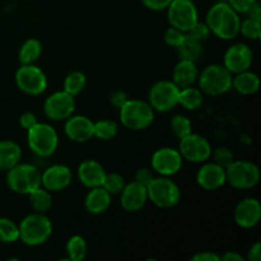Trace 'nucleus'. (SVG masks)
I'll return each mask as SVG.
<instances>
[{"label":"nucleus","mask_w":261,"mask_h":261,"mask_svg":"<svg viewBox=\"0 0 261 261\" xmlns=\"http://www.w3.org/2000/svg\"><path fill=\"white\" fill-rule=\"evenodd\" d=\"M205 23L213 35L221 40H233L240 33L241 18L228 3H216L206 13Z\"/></svg>","instance_id":"nucleus-1"},{"label":"nucleus","mask_w":261,"mask_h":261,"mask_svg":"<svg viewBox=\"0 0 261 261\" xmlns=\"http://www.w3.org/2000/svg\"><path fill=\"white\" fill-rule=\"evenodd\" d=\"M19 240L27 246L43 245L53 234V223L46 213L28 214L20 221Z\"/></svg>","instance_id":"nucleus-2"},{"label":"nucleus","mask_w":261,"mask_h":261,"mask_svg":"<svg viewBox=\"0 0 261 261\" xmlns=\"http://www.w3.org/2000/svg\"><path fill=\"white\" fill-rule=\"evenodd\" d=\"M231 71L223 64H211L199 74V89L208 96H221L232 88Z\"/></svg>","instance_id":"nucleus-3"},{"label":"nucleus","mask_w":261,"mask_h":261,"mask_svg":"<svg viewBox=\"0 0 261 261\" xmlns=\"http://www.w3.org/2000/svg\"><path fill=\"white\" fill-rule=\"evenodd\" d=\"M120 121L130 130H144L154 120V110L149 102L142 99H127L119 109Z\"/></svg>","instance_id":"nucleus-4"},{"label":"nucleus","mask_w":261,"mask_h":261,"mask_svg":"<svg viewBox=\"0 0 261 261\" xmlns=\"http://www.w3.org/2000/svg\"><path fill=\"white\" fill-rule=\"evenodd\" d=\"M27 143L30 149L38 157H50L59 145L58 132L46 122H36L27 130Z\"/></svg>","instance_id":"nucleus-5"},{"label":"nucleus","mask_w":261,"mask_h":261,"mask_svg":"<svg viewBox=\"0 0 261 261\" xmlns=\"http://www.w3.org/2000/svg\"><path fill=\"white\" fill-rule=\"evenodd\" d=\"M7 185L14 193L28 195L41 186V172L31 163H17L7 171Z\"/></svg>","instance_id":"nucleus-6"},{"label":"nucleus","mask_w":261,"mask_h":261,"mask_svg":"<svg viewBox=\"0 0 261 261\" xmlns=\"http://www.w3.org/2000/svg\"><path fill=\"white\" fill-rule=\"evenodd\" d=\"M148 200L163 209L173 208L180 203L181 191L177 184L167 176L154 177L147 185Z\"/></svg>","instance_id":"nucleus-7"},{"label":"nucleus","mask_w":261,"mask_h":261,"mask_svg":"<svg viewBox=\"0 0 261 261\" xmlns=\"http://www.w3.org/2000/svg\"><path fill=\"white\" fill-rule=\"evenodd\" d=\"M227 182L239 190L252 189L259 184L260 170L255 163L250 161H236L234 160L226 168Z\"/></svg>","instance_id":"nucleus-8"},{"label":"nucleus","mask_w":261,"mask_h":261,"mask_svg":"<svg viewBox=\"0 0 261 261\" xmlns=\"http://www.w3.org/2000/svg\"><path fill=\"white\" fill-rule=\"evenodd\" d=\"M17 87L28 96H40L47 88V76L45 71L35 64L20 65L15 71Z\"/></svg>","instance_id":"nucleus-9"},{"label":"nucleus","mask_w":261,"mask_h":261,"mask_svg":"<svg viewBox=\"0 0 261 261\" xmlns=\"http://www.w3.org/2000/svg\"><path fill=\"white\" fill-rule=\"evenodd\" d=\"M170 25L188 33L199 20L198 8L193 0H172L167 7Z\"/></svg>","instance_id":"nucleus-10"},{"label":"nucleus","mask_w":261,"mask_h":261,"mask_svg":"<svg viewBox=\"0 0 261 261\" xmlns=\"http://www.w3.org/2000/svg\"><path fill=\"white\" fill-rule=\"evenodd\" d=\"M180 88L172 81H158L149 89V105L154 111L167 112L178 105Z\"/></svg>","instance_id":"nucleus-11"},{"label":"nucleus","mask_w":261,"mask_h":261,"mask_svg":"<svg viewBox=\"0 0 261 261\" xmlns=\"http://www.w3.org/2000/svg\"><path fill=\"white\" fill-rule=\"evenodd\" d=\"M178 152L181 153L184 160L193 163H204L211 158L212 145L209 140L203 135L195 134L191 132L180 139Z\"/></svg>","instance_id":"nucleus-12"},{"label":"nucleus","mask_w":261,"mask_h":261,"mask_svg":"<svg viewBox=\"0 0 261 261\" xmlns=\"http://www.w3.org/2000/svg\"><path fill=\"white\" fill-rule=\"evenodd\" d=\"M75 111V97L68 92L59 91L50 94L43 103V112L53 121H63Z\"/></svg>","instance_id":"nucleus-13"},{"label":"nucleus","mask_w":261,"mask_h":261,"mask_svg":"<svg viewBox=\"0 0 261 261\" xmlns=\"http://www.w3.org/2000/svg\"><path fill=\"white\" fill-rule=\"evenodd\" d=\"M184 158L178 149L171 147H163L155 150L150 160V168L160 176H171L180 172Z\"/></svg>","instance_id":"nucleus-14"},{"label":"nucleus","mask_w":261,"mask_h":261,"mask_svg":"<svg viewBox=\"0 0 261 261\" xmlns=\"http://www.w3.org/2000/svg\"><path fill=\"white\" fill-rule=\"evenodd\" d=\"M252 59H254V54H252L251 47L246 43L239 42L227 48L223 58V65L232 74H237L249 70L251 68Z\"/></svg>","instance_id":"nucleus-15"},{"label":"nucleus","mask_w":261,"mask_h":261,"mask_svg":"<svg viewBox=\"0 0 261 261\" xmlns=\"http://www.w3.org/2000/svg\"><path fill=\"white\" fill-rule=\"evenodd\" d=\"M64 132L75 143H86L94 137V122L83 115H71L65 120Z\"/></svg>","instance_id":"nucleus-16"},{"label":"nucleus","mask_w":261,"mask_h":261,"mask_svg":"<svg viewBox=\"0 0 261 261\" xmlns=\"http://www.w3.org/2000/svg\"><path fill=\"white\" fill-rule=\"evenodd\" d=\"M71 171L65 165H53L41 173V186L50 193L61 191L71 182Z\"/></svg>","instance_id":"nucleus-17"},{"label":"nucleus","mask_w":261,"mask_h":261,"mask_svg":"<svg viewBox=\"0 0 261 261\" xmlns=\"http://www.w3.org/2000/svg\"><path fill=\"white\" fill-rule=\"evenodd\" d=\"M148 201L147 186L138 181L125 184L124 189L120 193V203L124 211L134 213L139 212Z\"/></svg>","instance_id":"nucleus-18"},{"label":"nucleus","mask_w":261,"mask_h":261,"mask_svg":"<svg viewBox=\"0 0 261 261\" xmlns=\"http://www.w3.org/2000/svg\"><path fill=\"white\" fill-rule=\"evenodd\" d=\"M261 219V204L255 198H245L234 208V222L241 228H252Z\"/></svg>","instance_id":"nucleus-19"},{"label":"nucleus","mask_w":261,"mask_h":261,"mask_svg":"<svg viewBox=\"0 0 261 261\" xmlns=\"http://www.w3.org/2000/svg\"><path fill=\"white\" fill-rule=\"evenodd\" d=\"M196 182L204 190H218L227 182L226 168L216 162L205 163L196 173Z\"/></svg>","instance_id":"nucleus-20"},{"label":"nucleus","mask_w":261,"mask_h":261,"mask_svg":"<svg viewBox=\"0 0 261 261\" xmlns=\"http://www.w3.org/2000/svg\"><path fill=\"white\" fill-rule=\"evenodd\" d=\"M106 173L107 172L103 166L94 160L83 161L78 167L79 181L87 189L102 186L105 177H106Z\"/></svg>","instance_id":"nucleus-21"},{"label":"nucleus","mask_w":261,"mask_h":261,"mask_svg":"<svg viewBox=\"0 0 261 261\" xmlns=\"http://www.w3.org/2000/svg\"><path fill=\"white\" fill-rule=\"evenodd\" d=\"M111 194L103 186L89 189L88 194L84 199V208L88 213L94 214V216L105 213L111 205Z\"/></svg>","instance_id":"nucleus-22"},{"label":"nucleus","mask_w":261,"mask_h":261,"mask_svg":"<svg viewBox=\"0 0 261 261\" xmlns=\"http://www.w3.org/2000/svg\"><path fill=\"white\" fill-rule=\"evenodd\" d=\"M198 76L199 69L195 61L180 59V61L173 68L172 82L178 88H185L193 86L198 81Z\"/></svg>","instance_id":"nucleus-23"},{"label":"nucleus","mask_w":261,"mask_h":261,"mask_svg":"<svg viewBox=\"0 0 261 261\" xmlns=\"http://www.w3.org/2000/svg\"><path fill=\"white\" fill-rule=\"evenodd\" d=\"M22 160V149L13 140H0V171H8Z\"/></svg>","instance_id":"nucleus-24"},{"label":"nucleus","mask_w":261,"mask_h":261,"mask_svg":"<svg viewBox=\"0 0 261 261\" xmlns=\"http://www.w3.org/2000/svg\"><path fill=\"white\" fill-rule=\"evenodd\" d=\"M232 88L236 89L239 93L244 96H250L259 91L260 88V79L257 74L254 71L245 70L241 73H237L232 79Z\"/></svg>","instance_id":"nucleus-25"},{"label":"nucleus","mask_w":261,"mask_h":261,"mask_svg":"<svg viewBox=\"0 0 261 261\" xmlns=\"http://www.w3.org/2000/svg\"><path fill=\"white\" fill-rule=\"evenodd\" d=\"M177 53L180 55V59H185V60H191L196 63L203 56V42L195 40L189 33H186L182 43L177 47Z\"/></svg>","instance_id":"nucleus-26"},{"label":"nucleus","mask_w":261,"mask_h":261,"mask_svg":"<svg viewBox=\"0 0 261 261\" xmlns=\"http://www.w3.org/2000/svg\"><path fill=\"white\" fill-rule=\"evenodd\" d=\"M203 92L199 88H194L193 86L180 88V94H178V105L189 111H195L200 109L203 105Z\"/></svg>","instance_id":"nucleus-27"},{"label":"nucleus","mask_w":261,"mask_h":261,"mask_svg":"<svg viewBox=\"0 0 261 261\" xmlns=\"http://www.w3.org/2000/svg\"><path fill=\"white\" fill-rule=\"evenodd\" d=\"M30 204L32 209L37 213H47L53 206V196L48 190L40 186L28 194Z\"/></svg>","instance_id":"nucleus-28"},{"label":"nucleus","mask_w":261,"mask_h":261,"mask_svg":"<svg viewBox=\"0 0 261 261\" xmlns=\"http://www.w3.org/2000/svg\"><path fill=\"white\" fill-rule=\"evenodd\" d=\"M41 54H42V45L36 38H30V40L24 41L23 45L19 48V63L20 65H25V64H35L36 61L40 59Z\"/></svg>","instance_id":"nucleus-29"},{"label":"nucleus","mask_w":261,"mask_h":261,"mask_svg":"<svg viewBox=\"0 0 261 261\" xmlns=\"http://www.w3.org/2000/svg\"><path fill=\"white\" fill-rule=\"evenodd\" d=\"M87 251H88V246H87V241L84 240V237L75 234L69 239L68 244H66V254H68L69 260H84L87 256Z\"/></svg>","instance_id":"nucleus-30"},{"label":"nucleus","mask_w":261,"mask_h":261,"mask_svg":"<svg viewBox=\"0 0 261 261\" xmlns=\"http://www.w3.org/2000/svg\"><path fill=\"white\" fill-rule=\"evenodd\" d=\"M87 84V76L84 75V73L79 70L70 71L68 75L65 76L63 83L64 91L68 92L71 96H78L84 88H86Z\"/></svg>","instance_id":"nucleus-31"},{"label":"nucleus","mask_w":261,"mask_h":261,"mask_svg":"<svg viewBox=\"0 0 261 261\" xmlns=\"http://www.w3.org/2000/svg\"><path fill=\"white\" fill-rule=\"evenodd\" d=\"M19 240V227L14 221L2 217L0 218V242L13 244Z\"/></svg>","instance_id":"nucleus-32"},{"label":"nucleus","mask_w":261,"mask_h":261,"mask_svg":"<svg viewBox=\"0 0 261 261\" xmlns=\"http://www.w3.org/2000/svg\"><path fill=\"white\" fill-rule=\"evenodd\" d=\"M119 132V126L115 121L109 119L99 120L94 122V137L98 138L99 140H111L114 139Z\"/></svg>","instance_id":"nucleus-33"},{"label":"nucleus","mask_w":261,"mask_h":261,"mask_svg":"<svg viewBox=\"0 0 261 261\" xmlns=\"http://www.w3.org/2000/svg\"><path fill=\"white\" fill-rule=\"evenodd\" d=\"M240 33L249 40L256 41L261 37V20L247 17L240 24Z\"/></svg>","instance_id":"nucleus-34"},{"label":"nucleus","mask_w":261,"mask_h":261,"mask_svg":"<svg viewBox=\"0 0 261 261\" xmlns=\"http://www.w3.org/2000/svg\"><path fill=\"white\" fill-rule=\"evenodd\" d=\"M171 129H172L173 134L181 139L185 135L190 134L193 132V125L189 117H186L185 115H175V116L171 119Z\"/></svg>","instance_id":"nucleus-35"},{"label":"nucleus","mask_w":261,"mask_h":261,"mask_svg":"<svg viewBox=\"0 0 261 261\" xmlns=\"http://www.w3.org/2000/svg\"><path fill=\"white\" fill-rule=\"evenodd\" d=\"M102 186H103L111 195H117V194L121 193L122 189H124L125 180L121 175H119V173H106V177H105Z\"/></svg>","instance_id":"nucleus-36"},{"label":"nucleus","mask_w":261,"mask_h":261,"mask_svg":"<svg viewBox=\"0 0 261 261\" xmlns=\"http://www.w3.org/2000/svg\"><path fill=\"white\" fill-rule=\"evenodd\" d=\"M212 155L214 158V162L217 165L222 166L223 168H227L234 161V155L228 148L218 147L214 152H212Z\"/></svg>","instance_id":"nucleus-37"},{"label":"nucleus","mask_w":261,"mask_h":261,"mask_svg":"<svg viewBox=\"0 0 261 261\" xmlns=\"http://www.w3.org/2000/svg\"><path fill=\"white\" fill-rule=\"evenodd\" d=\"M185 36H186V32H184V31L171 25V27H168L165 32V42L167 43L170 47L177 48L178 46L182 43Z\"/></svg>","instance_id":"nucleus-38"},{"label":"nucleus","mask_w":261,"mask_h":261,"mask_svg":"<svg viewBox=\"0 0 261 261\" xmlns=\"http://www.w3.org/2000/svg\"><path fill=\"white\" fill-rule=\"evenodd\" d=\"M188 33L191 36V37L195 38V40L200 41V42H204V41L208 40L212 32L205 22H199L198 20V22L191 27V30L189 31Z\"/></svg>","instance_id":"nucleus-39"},{"label":"nucleus","mask_w":261,"mask_h":261,"mask_svg":"<svg viewBox=\"0 0 261 261\" xmlns=\"http://www.w3.org/2000/svg\"><path fill=\"white\" fill-rule=\"evenodd\" d=\"M256 2L257 0H228V4L239 14H246Z\"/></svg>","instance_id":"nucleus-40"},{"label":"nucleus","mask_w":261,"mask_h":261,"mask_svg":"<svg viewBox=\"0 0 261 261\" xmlns=\"http://www.w3.org/2000/svg\"><path fill=\"white\" fill-rule=\"evenodd\" d=\"M153 172L154 171H152V168H148V167H142L139 168V170L135 172V181H138V182L143 184V185L147 186L148 184L150 182V181L154 178V175H153Z\"/></svg>","instance_id":"nucleus-41"},{"label":"nucleus","mask_w":261,"mask_h":261,"mask_svg":"<svg viewBox=\"0 0 261 261\" xmlns=\"http://www.w3.org/2000/svg\"><path fill=\"white\" fill-rule=\"evenodd\" d=\"M171 2H172V0H142L143 5H144L147 9L154 10V12L167 9V7L170 5Z\"/></svg>","instance_id":"nucleus-42"},{"label":"nucleus","mask_w":261,"mask_h":261,"mask_svg":"<svg viewBox=\"0 0 261 261\" xmlns=\"http://www.w3.org/2000/svg\"><path fill=\"white\" fill-rule=\"evenodd\" d=\"M127 99H129L127 94L125 93L124 91H121V89H117V91L112 92L111 96H110V103H111L115 109L119 110Z\"/></svg>","instance_id":"nucleus-43"},{"label":"nucleus","mask_w":261,"mask_h":261,"mask_svg":"<svg viewBox=\"0 0 261 261\" xmlns=\"http://www.w3.org/2000/svg\"><path fill=\"white\" fill-rule=\"evenodd\" d=\"M36 122H37V117L32 112H24V114L20 115L19 124L24 130H28L30 127H32Z\"/></svg>","instance_id":"nucleus-44"},{"label":"nucleus","mask_w":261,"mask_h":261,"mask_svg":"<svg viewBox=\"0 0 261 261\" xmlns=\"http://www.w3.org/2000/svg\"><path fill=\"white\" fill-rule=\"evenodd\" d=\"M191 261H221V256L211 251H201L191 256Z\"/></svg>","instance_id":"nucleus-45"},{"label":"nucleus","mask_w":261,"mask_h":261,"mask_svg":"<svg viewBox=\"0 0 261 261\" xmlns=\"http://www.w3.org/2000/svg\"><path fill=\"white\" fill-rule=\"evenodd\" d=\"M247 260L250 261H260L261 260V244L255 242L247 252Z\"/></svg>","instance_id":"nucleus-46"},{"label":"nucleus","mask_w":261,"mask_h":261,"mask_svg":"<svg viewBox=\"0 0 261 261\" xmlns=\"http://www.w3.org/2000/svg\"><path fill=\"white\" fill-rule=\"evenodd\" d=\"M246 15L249 18H252V19H256V20H261V8L259 3H255L254 5L251 7V9L246 13Z\"/></svg>","instance_id":"nucleus-47"},{"label":"nucleus","mask_w":261,"mask_h":261,"mask_svg":"<svg viewBox=\"0 0 261 261\" xmlns=\"http://www.w3.org/2000/svg\"><path fill=\"white\" fill-rule=\"evenodd\" d=\"M221 260L223 261H244V256L236 251H227L223 256H221Z\"/></svg>","instance_id":"nucleus-48"}]
</instances>
